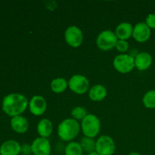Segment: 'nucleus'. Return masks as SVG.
Masks as SVG:
<instances>
[{"label":"nucleus","mask_w":155,"mask_h":155,"mask_svg":"<svg viewBox=\"0 0 155 155\" xmlns=\"http://www.w3.org/2000/svg\"><path fill=\"white\" fill-rule=\"evenodd\" d=\"M29 108L30 113L36 116H40L45 112L47 103L45 98L41 95H34L29 102Z\"/></svg>","instance_id":"10"},{"label":"nucleus","mask_w":155,"mask_h":155,"mask_svg":"<svg viewBox=\"0 0 155 155\" xmlns=\"http://www.w3.org/2000/svg\"><path fill=\"white\" fill-rule=\"evenodd\" d=\"M152 61V56L150 53L142 51L135 58V67L139 71H145L151 67Z\"/></svg>","instance_id":"12"},{"label":"nucleus","mask_w":155,"mask_h":155,"mask_svg":"<svg viewBox=\"0 0 155 155\" xmlns=\"http://www.w3.org/2000/svg\"><path fill=\"white\" fill-rule=\"evenodd\" d=\"M11 127L12 129L17 133L23 134L26 133L29 128L28 120L24 117L19 116L14 117L11 120Z\"/></svg>","instance_id":"14"},{"label":"nucleus","mask_w":155,"mask_h":155,"mask_svg":"<svg viewBox=\"0 0 155 155\" xmlns=\"http://www.w3.org/2000/svg\"><path fill=\"white\" fill-rule=\"evenodd\" d=\"M87 111L83 107H74L71 111V115L73 117V119L76 120H83L87 115Z\"/></svg>","instance_id":"22"},{"label":"nucleus","mask_w":155,"mask_h":155,"mask_svg":"<svg viewBox=\"0 0 155 155\" xmlns=\"http://www.w3.org/2000/svg\"><path fill=\"white\" fill-rule=\"evenodd\" d=\"M129 155H141V154H139V153H137V152H132V153H130Z\"/></svg>","instance_id":"27"},{"label":"nucleus","mask_w":155,"mask_h":155,"mask_svg":"<svg viewBox=\"0 0 155 155\" xmlns=\"http://www.w3.org/2000/svg\"><path fill=\"white\" fill-rule=\"evenodd\" d=\"M64 39L68 45L74 48H77L83 41V32L76 26H71L65 30Z\"/></svg>","instance_id":"8"},{"label":"nucleus","mask_w":155,"mask_h":155,"mask_svg":"<svg viewBox=\"0 0 155 155\" xmlns=\"http://www.w3.org/2000/svg\"><path fill=\"white\" fill-rule=\"evenodd\" d=\"M80 144L81 145L82 148H83V151L88 153V154L95 151L96 142L92 138L84 136V137H83L81 139Z\"/></svg>","instance_id":"19"},{"label":"nucleus","mask_w":155,"mask_h":155,"mask_svg":"<svg viewBox=\"0 0 155 155\" xmlns=\"http://www.w3.org/2000/svg\"><path fill=\"white\" fill-rule=\"evenodd\" d=\"M118 38L114 32L110 30H105L101 32L97 36L96 45L102 51H109L116 47Z\"/></svg>","instance_id":"4"},{"label":"nucleus","mask_w":155,"mask_h":155,"mask_svg":"<svg viewBox=\"0 0 155 155\" xmlns=\"http://www.w3.org/2000/svg\"><path fill=\"white\" fill-rule=\"evenodd\" d=\"M88 155H100L98 153H97L96 151H94V152H92V153H89V154H88Z\"/></svg>","instance_id":"26"},{"label":"nucleus","mask_w":155,"mask_h":155,"mask_svg":"<svg viewBox=\"0 0 155 155\" xmlns=\"http://www.w3.org/2000/svg\"><path fill=\"white\" fill-rule=\"evenodd\" d=\"M145 24L150 29H155V14H150L145 19Z\"/></svg>","instance_id":"24"},{"label":"nucleus","mask_w":155,"mask_h":155,"mask_svg":"<svg viewBox=\"0 0 155 155\" xmlns=\"http://www.w3.org/2000/svg\"><path fill=\"white\" fill-rule=\"evenodd\" d=\"M68 86L74 93L81 95L89 91V81L85 76L77 74L70 79L68 81Z\"/></svg>","instance_id":"6"},{"label":"nucleus","mask_w":155,"mask_h":155,"mask_svg":"<svg viewBox=\"0 0 155 155\" xmlns=\"http://www.w3.org/2000/svg\"><path fill=\"white\" fill-rule=\"evenodd\" d=\"M115 48L117 49V51H120V52H125V51H127V50H128L129 43L127 40H121V39H118Z\"/></svg>","instance_id":"23"},{"label":"nucleus","mask_w":155,"mask_h":155,"mask_svg":"<svg viewBox=\"0 0 155 155\" xmlns=\"http://www.w3.org/2000/svg\"><path fill=\"white\" fill-rule=\"evenodd\" d=\"M81 127L78 121L73 118H68L61 121L58 127L59 138L65 142H70L78 136Z\"/></svg>","instance_id":"2"},{"label":"nucleus","mask_w":155,"mask_h":155,"mask_svg":"<svg viewBox=\"0 0 155 155\" xmlns=\"http://www.w3.org/2000/svg\"><path fill=\"white\" fill-rule=\"evenodd\" d=\"M151 31L145 22H139L133 27V37L139 42H145L149 39Z\"/></svg>","instance_id":"11"},{"label":"nucleus","mask_w":155,"mask_h":155,"mask_svg":"<svg viewBox=\"0 0 155 155\" xmlns=\"http://www.w3.org/2000/svg\"><path fill=\"white\" fill-rule=\"evenodd\" d=\"M21 151V145L17 141L8 140L0 147V155H19Z\"/></svg>","instance_id":"13"},{"label":"nucleus","mask_w":155,"mask_h":155,"mask_svg":"<svg viewBox=\"0 0 155 155\" xmlns=\"http://www.w3.org/2000/svg\"><path fill=\"white\" fill-rule=\"evenodd\" d=\"M89 96L92 101H102L107 96V89L101 84L95 85L89 90Z\"/></svg>","instance_id":"16"},{"label":"nucleus","mask_w":155,"mask_h":155,"mask_svg":"<svg viewBox=\"0 0 155 155\" xmlns=\"http://www.w3.org/2000/svg\"><path fill=\"white\" fill-rule=\"evenodd\" d=\"M115 149V142L110 136H101L96 141L95 151L100 155H112L114 154Z\"/></svg>","instance_id":"7"},{"label":"nucleus","mask_w":155,"mask_h":155,"mask_svg":"<svg viewBox=\"0 0 155 155\" xmlns=\"http://www.w3.org/2000/svg\"><path fill=\"white\" fill-rule=\"evenodd\" d=\"M68 86V82L65 79L58 77L54 79L51 83V91L54 93H61L64 92Z\"/></svg>","instance_id":"18"},{"label":"nucleus","mask_w":155,"mask_h":155,"mask_svg":"<svg viewBox=\"0 0 155 155\" xmlns=\"http://www.w3.org/2000/svg\"><path fill=\"white\" fill-rule=\"evenodd\" d=\"M113 65L121 74H128L135 68V58L130 54H119L114 59Z\"/></svg>","instance_id":"5"},{"label":"nucleus","mask_w":155,"mask_h":155,"mask_svg":"<svg viewBox=\"0 0 155 155\" xmlns=\"http://www.w3.org/2000/svg\"><path fill=\"white\" fill-rule=\"evenodd\" d=\"M21 154H22L23 155L33 154L31 145H29V144H24V145H21Z\"/></svg>","instance_id":"25"},{"label":"nucleus","mask_w":155,"mask_h":155,"mask_svg":"<svg viewBox=\"0 0 155 155\" xmlns=\"http://www.w3.org/2000/svg\"><path fill=\"white\" fill-rule=\"evenodd\" d=\"M101 128L100 120L95 114H89L82 120L81 129L85 136L95 138L99 133Z\"/></svg>","instance_id":"3"},{"label":"nucleus","mask_w":155,"mask_h":155,"mask_svg":"<svg viewBox=\"0 0 155 155\" xmlns=\"http://www.w3.org/2000/svg\"><path fill=\"white\" fill-rule=\"evenodd\" d=\"M142 102L147 108H155V89L148 91L145 94L142 98Z\"/></svg>","instance_id":"21"},{"label":"nucleus","mask_w":155,"mask_h":155,"mask_svg":"<svg viewBox=\"0 0 155 155\" xmlns=\"http://www.w3.org/2000/svg\"><path fill=\"white\" fill-rule=\"evenodd\" d=\"M53 131L52 123L48 119L44 118L39 122L37 125V132L39 136L42 138H45L51 136Z\"/></svg>","instance_id":"17"},{"label":"nucleus","mask_w":155,"mask_h":155,"mask_svg":"<svg viewBox=\"0 0 155 155\" xmlns=\"http://www.w3.org/2000/svg\"><path fill=\"white\" fill-rule=\"evenodd\" d=\"M83 148L78 142H71L65 147V155H83Z\"/></svg>","instance_id":"20"},{"label":"nucleus","mask_w":155,"mask_h":155,"mask_svg":"<svg viewBox=\"0 0 155 155\" xmlns=\"http://www.w3.org/2000/svg\"><path fill=\"white\" fill-rule=\"evenodd\" d=\"M133 27L130 23L123 22L117 27L114 33L118 39L127 40L133 36Z\"/></svg>","instance_id":"15"},{"label":"nucleus","mask_w":155,"mask_h":155,"mask_svg":"<svg viewBox=\"0 0 155 155\" xmlns=\"http://www.w3.org/2000/svg\"><path fill=\"white\" fill-rule=\"evenodd\" d=\"M33 155H51L50 142L45 138H36L31 144Z\"/></svg>","instance_id":"9"},{"label":"nucleus","mask_w":155,"mask_h":155,"mask_svg":"<svg viewBox=\"0 0 155 155\" xmlns=\"http://www.w3.org/2000/svg\"><path fill=\"white\" fill-rule=\"evenodd\" d=\"M28 105V100L22 94H8L2 100V110L12 117L24 113Z\"/></svg>","instance_id":"1"}]
</instances>
